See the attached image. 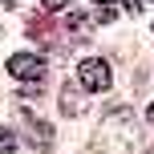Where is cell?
I'll return each instance as SVG.
<instances>
[{
	"label": "cell",
	"mask_w": 154,
	"mask_h": 154,
	"mask_svg": "<svg viewBox=\"0 0 154 154\" xmlns=\"http://www.w3.org/2000/svg\"><path fill=\"white\" fill-rule=\"evenodd\" d=\"M32 146H41V150L53 146V134H49V126H45V122H32Z\"/></svg>",
	"instance_id": "cell-3"
},
{
	"label": "cell",
	"mask_w": 154,
	"mask_h": 154,
	"mask_svg": "<svg viewBox=\"0 0 154 154\" xmlns=\"http://www.w3.org/2000/svg\"><path fill=\"white\" fill-rule=\"evenodd\" d=\"M122 4L130 8V12H138V8H142V0H122Z\"/></svg>",
	"instance_id": "cell-8"
},
{
	"label": "cell",
	"mask_w": 154,
	"mask_h": 154,
	"mask_svg": "<svg viewBox=\"0 0 154 154\" xmlns=\"http://www.w3.org/2000/svg\"><path fill=\"white\" fill-rule=\"evenodd\" d=\"M16 150V138H12V130H0V154H12Z\"/></svg>",
	"instance_id": "cell-5"
},
{
	"label": "cell",
	"mask_w": 154,
	"mask_h": 154,
	"mask_svg": "<svg viewBox=\"0 0 154 154\" xmlns=\"http://www.w3.org/2000/svg\"><path fill=\"white\" fill-rule=\"evenodd\" d=\"M114 16H118V8H109V4H106V8H101V12H97V20H101V24H109V20H114Z\"/></svg>",
	"instance_id": "cell-7"
},
{
	"label": "cell",
	"mask_w": 154,
	"mask_h": 154,
	"mask_svg": "<svg viewBox=\"0 0 154 154\" xmlns=\"http://www.w3.org/2000/svg\"><path fill=\"white\" fill-rule=\"evenodd\" d=\"M8 73L20 77V81H32V85H37L41 77H45V61L32 57V53H16V57H8Z\"/></svg>",
	"instance_id": "cell-2"
},
{
	"label": "cell",
	"mask_w": 154,
	"mask_h": 154,
	"mask_svg": "<svg viewBox=\"0 0 154 154\" xmlns=\"http://www.w3.org/2000/svg\"><path fill=\"white\" fill-rule=\"evenodd\" d=\"M146 118H150V122H154V106H150V109H146Z\"/></svg>",
	"instance_id": "cell-9"
},
{
	"label": "cell",
	"mask_w": 154,
	"mask_h": 154,
	"mask_svg": "<svg viewBox=\"0 0 154 154\" xmlns=\"http://www.w3.org/2000/svg\"><path fill=\"white\" fill-rule=\"evenodd\" d=\"M89 20H93V16H85V12H69V16H65V24H69V29L77 32V37H81L85 29H89Z\"/></svg>",
	"instance_id": "cell-4"
},
{
	"label": "cell",
	"mask_w": 154,
	"mask_h": 154,
	"mask_svg": "<svg viewBox=\"0 0 154 154\" xmlns=\"http://www.w3.org/2000/svg\"><path fill=\"white\" fill-rule=\"evenodd\" d=\"M93 4H97V0H93Z\"/></svg>",
	"instance_id": "cell-10"
},
{
	"label": "cell",
	"mask_w": 154,
	"mask_h": 154,
	"mask_svg": "<svg viewBox=\"0 0 154 154\" xmlns=\"http://www.w3.org/2000/svg\"><path fill=\"white\" fill-rule=\"evenodd\" d=\"M41 4H45V12H61V8L69 4V0H41Z\"/></svg>",
	"instance_id": "cell-6"
},
{
	"label": "cell",
	"mask_w": 154,
	"mask_h": 154,
	"mask_svg": "<svg viewBox=\"0 0 154 154\" xmlns=\"http://www.w3.org/2000/svg\"><path fill=\"white\" fill-rule=\"evenodd\" d=\"M77 77H81V85L85 89H93V93H101V89H109V61H101V57H85L81 65H77Z\"/></svg>",
	"instance_id": "cell-1"
}]
</instances>
